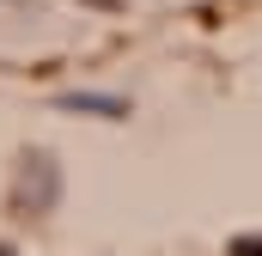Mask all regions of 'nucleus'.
<instances>
[{
	"label": "nucleus",
	"mask_w": 262,
	"mask_h": 256,
	"mask_svg": "<svg viewBox=\"0 0 262 256\" xmlns=\"http://www.w3.org/2000/svg\"><path fill=\"white\" fill-rule=\"evenodd\" d=\"M55 195H61V171H55V159H49V153H31L25 171H18V189H12L18 214H49Z\"/></svg>",
	"instance_id": "nucleus-1"
},
{
	"label": "nucleus",
	"mask_w": 262,
	"mask_h": 256,
	"mask_svg": "<svg viewBox=\"0 0 262 256\" xmlns=\"http://www.w3.org/2000/svg\"><path fill=\"white\" fill-rule=\"evenodd\" d=\"M226 256H262V238H232Z\"/></svg>",
	"instance_id": "nucleus-3"
},
{
	"label": "nucleus",
	"mask_w": 262,
	"mask_h": 256,
	"mask_svg": "<svg viewBox=\"0 0 262 256\" xmlns=\"http://www.w3.org/2000/svg\"><path fill=\"white\" fill-rule=\"evenodd\" d=\"M92 6H104V12H116V6H122V0H92Z\"/></svg>",
	"instance_id": "nucleus-4"
},
{
	"label": "nucleus",
	"mask_w": 262,
	"mask_h": 256,
	"mask_svg": "<svg viewBox=\"0 0 262 256\" xmlns=\"http://www.w3.org/2000/svg\"><path fill=\"white\" fill-rule=\"evenodd\" d=\"M0 256H18V250H12V244H0Z\"/></svg>",
	"instance_id": "nucleus-5"
},
{
	"label": "nucleus",
	"mask_w": 262,
	"mask_h": 256,
	"mask_svg": "<svg viewBox=\"0 0 262 256\" xmlns=\"http://www.w3.org/2000/svg\"><path fill=\"white\" fill-rule=\"evenodd\" d=\"M61 110H85V116H110V122H116V116H128V104H122V98H110V92H67V98H61Z\"/></svg>",
	"instance_id": "nucleus-2"
}]
</instances>
